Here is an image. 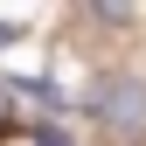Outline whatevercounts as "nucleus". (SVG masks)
Wrapping results in <instances>:
<instances>
[{"mask_svg": "<svg viewBox=\"0 0 146 146\" xmlns=\"http://www.w3.org/2000/svg\"><path fill=\"white\" fill-rule=\"evenodd\" d=\"M14 90H21V98H35V104H42L49 118H56V111H70V98H63V90L49 84V77H28V84H14Z\"/></svg>", "mask_w": 146, "mask_h": 146, "instance_id": "nucleus-2", "label": "nucleus"}, {"mask_svg": "<svg viewBox=\"0 0 146 146\" xmlns=\"http://www.w3.org/2000/svg\"><path fill=\"white\" fill-rule=\"evenodd\" d=\"M84 111L118 139H146V84L139 77H90Z\"/></svg>", "mask_w": 146, "mask_h": 146, "instance_id": "nucleus-1", "label": "nucleus"}, {"mask_svg": "<svg viewBox=\"0 0 146 146\" xmlns=\"http://www.w3.org/2000/svg\"><path fill=\"white\" fill-rule=\"evenodd\" d=\"M7 98H14V84H0V125H7Z\"/></svg>", "mask_w": 146, "mask_h": 146, "instance_id": "nucleus-4", "label": "nucleus"}, {"mask_svg": "<svg viewBox=\"0 0 146 146\" xmlns=\"http://www.w3.org/2000/svg\"><path fill=\"white\" fill-rule=\"evenodd\" d=\"M35 146H70V132H63L56 118H42V125H35Z\"/></svg>", "mask_w": 146, "mask_h": 146, "instance_id": "nucleus-3", "label": "nucleus"}]
</instances>
